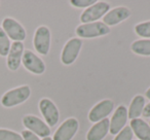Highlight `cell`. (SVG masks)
<instances>
[{
  "mask_svg": "<svg viewBox=\"0 0 150 140\" xmlns=\"http://www.w3.org/2000/svg\"><path fill=\"white\" fill-rule=\"evenodd\" d=\"M110 11V5L104 1L95 3L94 5L88 7L80 16V21L83 24L94 23L97 20L104 17Z\"/></svg>",
  "mask_w": 150,
  "mask_h": 140,
  "instance_id": "obj_3",
  "label": "cell"
},
{
  "mask_svg": "<svg viewBox=\"0 0 150 140\" xmlns=\"http://www.w3.org/2000/svg\"><path fill=\"white\" fill-rule=\"evenodd\" d=\"M149 126H150V125H149Z\"/></svg>",
  "mask_w": 150,
  "mask_h": 140,
  "instance_id": "obj_28",
  "label": "cell"
},
{
  "mask_svg": "<svg viewBox=\"0 0 150 140\" xmlns=\"http://www.w3.org/2000/svg\"><path fill=\"white\" fill-rule=\"evenodd\" d=\"M110 130V119H104L96 123L86 135V140H103Z\"/></svg>",
  "mask_w": 150,
  "mask_h": 140,
  "instance_id": "obj_15",
  "label": "cell"
},
{
  "mask_svg": "<svg viewBox=\"0 0 150 140\" xmlns=\"http://www.w3.org/2000/svg\"><path fill=\"white\" fill-rule=\"evenodd\" d=\"M33 44L35 50L40 55L48 54L50 48V31L45 26H40L36 29L34 34Z\"/></svg>",
  "mask_w": 150,
  "mask_h": 140,
  "instance_id": "obj_4",
  "label": "cell"
},
{
  "mask_svg": "<svg viewBox=\"0 0 150 140\" xmlns=\"http://www.w3.org/2000/svg\"><path fill=\"white\" fill-rule=\"evenodd\" d=\"M79 124L74 117L67 119L56 131L52 140H71L77 133Z\"/></svg>",
  "mask_w": 150,
  "mask_h": 140,
  "instance_id": "obj_9",
  "label": "cell"
},
{
  "mask_svg": "<svg viewBox=\"0 0 150 140\" xmlns=\"http://www.w3.org/2000/svg\"><path fill=\"white\" fill-rule=\"evenodd\" d=\"M131 129L140 140H150V126L141 119L131 121Z\"/></svg>",
  "mask_w": 150,
  "mask_h": 140,
  "instance_id": "obj_16",
  "label": "cell"
},
{
  "mask_svg": "<svg viewBox=\"0 0 150 140\" xmlns=\"http://www.w3.org/2000/svg\"><path fill=\"white\" fill-rule=\"evenodd\" d=\"M11 39L6 35L4 30L0 27V56H7L9 50H11Z\"/></svg>",
  "mask_w": 150,
  "mask_h": 140,
  "instance_id": "obj_19",
  "label": "cell"
},
{
  "mask_svg": "<svg viewBox=\"0 0 150 140\" xmlns=\"http://www.w3.org/2000/svg\"><path fill=\"white\" fill-rule=\"evenodd\" d=\"M146 97H147V98L150 100V88L148 89L147 91H146Z\"/></svg>",
  "mask_w": 150,
  "mask_h": 140,
  "instance_id": "obj_26",
  "label": "cell"
},
{
  "mask_svg": "<svg viewBox=\"0 0 150 140\" xmlns=\"http://www.w3.org/2000/svg\"><path fill=\"white\" fill-rule=\"evenodd\" d=\"M24 54V44L23 42L13 41L11 45V50L7 55V68L11 71H17L22 63Z\"/></svg>",
  "mask_w": 150,
  "mask_h": 140,
  "instance_id": "obj_12",
  "label": "cell"
},
{
  "mask_svg": "<svg viewBox=\"0 0 150 140\" xmlns=\"http://www.w3.org/2000/svg\"><path fill=\"white\" fill-rule=\"evenodd\" d=\"M23 124L29 131L39 137H48L50 134V129L42 119L35 115L28 114L23 117Z\"/></svg>",
  "mask_w": 150,
  "mask_h": 140,
  "instance_id": "obj_6",
  "label": "cell"
},
{
  "mask_svg": "<svg viewBox=\"0 0 150 140\" xmlns=\"http://www.w3.org/2000/svg\"><path fill=\"white\" fill-rule=\"evenodd\" d=\"M81 46L82 41L79 38H72L69 41H67L62 50V55H61V60H62L63 64H72L77 59L80 50H81Z\"/></svg>",
  "mask_w": 150,
  "mask_h": 140,
  "instance_id": "obj_7",
  "label": "cell"
},
{
  "mask_svg": "<svg viewBox=\"0 0 150 140\" xmlns=\"http://www.w3.org/2000/svg\"><path fill=\"white\" fill-rule=\"evenodd\" d=\"M145 107V99L141 95H137L135 98L132 100L129 108L127 110V114H129V119H139V117L143 112V109Z\"/></svg>",
  "mask_w": 150,
  "mask_h": 140,
  "instance_id": "obj_17",
  "label": "cell"
},
{
  "mask_svg": "<svg viewBox=\"0 0 150 140\" xmlns=\"http://www.w3.org/2000/svg\"><path fill=\"white\" fill-rule=\"evenodd\" d=\"M39 109L43 115L44 119L47 123L48 127H54L58 124L60 119V113L56 104L47 98H43L39 102Z\"/></svg>",
  "mask_w": 150,
  "mask_h": 140,
  "instance_id": "obj_8",
  "label": "cell"
},
{
  "mask_svg": "<svg viewBox=\"0 0 150 140\" xmlns=\"http://www.w3.org/2000/svg\"><path fill=\"white\" fill-rule=\"evenodd\" d=\"M22 137H23L24 140H40L37 135L32 133L29 130H24V131L22 132Z\"/></svg>",
  "mask_w": 150,
  "mask_h": 140,
  "instance_id": "obj_24",
  "label": "cell"
},
{
  "mask_svg": "<svg viewBox=\"0 0 150 140\" xmlns=\"http://www.w3.org/2000/svg\"><path fill=\"white\" fill-rule=\"evenodd\" d=\"M129 119L127 107L120 105L116 108L115 112L113 113L112 119H110V133L112 135H117L123 128L125 127V124Z\"/></svg>",
  "mask_w": 150,
  "mask_h": 140,
  "instance_id": "obj_13",
  "label": "cell"
},
{
  "mask_svg": "<svg viewBox=\"0 0 150 140\" xmlns=\"http://www.w3.org/2000/svg\"><path fill=\"white\" fill-rule=\"evenodd\" d=\"M42 140H52V138H50V137H45V138H43Z\"/></svg>",
  "mask_w": 150,
  "mask_h": 140,
  "instance_id": "obj_27",
  "label": "cell"
},
{
  "mask_svg": "<svg viewBox=\"0 0 150 140\" xmlns=\"http://www.w3.org/2000/svg\"><path fill=\"white\" fill-rule=\"evenodd\" d=\"M0 140H24L22 135L8 129H0Z\"/></svg>",
  "mask_w": 150,
  "mask_h": 140,
  "instance_id": "obj_21",
  "label": "cell"
},
{
  "mask_svg": "<svg viewBox=\"0 0 150 140\" xmlns=\"http://www.w3.org/2000/svg\"><path fill=\"white\" fill-rule=\"evenodd\" d=\"M31 95V90L29 86H21L13 90L7 91L1 97V104L4 107H13L28 100Z\"/></svg>",
  "mask_w": 150,
  "mask_h": 140,
  "instance_id": "obj_1",
  "label": "cell"
},
{
  "mask_svg": "<svg viewBox=\"0 0 150 140\" xmlns=\"http://www.w3.org/2000/svg\"><path fill=\"white\" fill-rule=\"evenodd\" d=\"M142 114H143L144 117H150V103H148L147 105H145Z\"/></svg>",
  "mask_w": 150,
  "mask_h": 140,
  "instance_id": "obj_25",
  "label": "cell"
},
{
  "mask_svg": "<svg viewBox=\"0 0 150 140\" xmlns=\"http://www.w3.org/2000/svg\"><path fill=\"white\" fill-rule=\"evenodd\" d=\"M110 33V28L102 22L82 24L76 28V34L81 38H95Z\"/></svg>",
  "mask_w": 150,
  "mask_h": 140,
  "instance_id": "obj_2",
  "label": "cell"
},
{
  "mask_svg": "<svg viewBox=\"0 0 150 140\" xmlns=\"http://www.w3.org/2000/svg\"><path fill=\"white\" fill-rule=\"evenodd\" d=\"M131 48L140 56H150V39H141L133 42Z\"/></svg>",
  "mask_w": 150,
  "mask_h": 140,
  "instance_id": "obj_18",
  "label": "cell"
},
{
  "mask_svg": "<svg viewBox=\"0 0 150 140\" xmlns=\"http://www.w3.org/2000/svg\"><path fill=\"white\" fill-rule=\"evenodd\" d=\"M131 16V11L127 7L119 6L115 7V9L109 11L106 15L103 18V22L105 25L109 26H114L116 24L120 23V22L127 20V18Z\"/></svg>",
  "mask_w": 150,
  "mask_h": 140,
  "instance_id": "obj_14",
  "label": "cell"
},
{
  "mask_svg": "<svg viewBox=\"0 0 150 140\" xmlns=\"http://www.w3.org/2000/svg\"><path fill=\"white\" fill-rule=\"evenodd\" d=\"M22 63L28 71L34 74H42L45 71V65L43 61L29 50H24Z\"/></svg>",
  "mask_w": 150,
  "mask_h": 140,
  "instance_id": "obj_10",
  "label": "cell"
},
{
  "mask_svg": "<svg viewBox=\"0 0 150 140\" xmlns=\"http://www.w3.org/2000/svg\"><path fill=\"white\" fill-rule=\"evenodd\" d=\"M95 3H97L96 0H72L71 1V4L75 7H82V9H86V7H90L92 5H94Z\"/></svg>",
  "mask_w": 150,
  "mask_h": 140,
  "instance_id": "obj_23",
  "label": "cell"
},
{
  "mask_svg": "<svg viewBox=\"0 0 150 140\" xmlns=\"http://www.w3.org/2000/svg\"><path fill=\"white\" fill-rule=\"evenodd\" d=\"M114 108V103L112 100H103L96 104L88 113V119L93 123H98L102 119H106Z\"/></svg>",
  "mask_w": 150,
  "mask_h": 140,
  "instance_id": "obj_11",
  "label": "cell"
},
{
  "mask_svg": "<svg viewBox=\"0 0 150 140\" xmlns=\"http://www.w3.org/2000/svg\"><path fill=\"white\" fill-rule=\"evenodd\" d=\"M135 32L143 38H150V21L138 24L135 27Z\"/></svg>",
  "mask_w": 150,
  "mask_h": 140,
  "instance_id": "obj_20",
  "label": "cell"
},
{
  "mask_svg": "<svg viewBox=\"0 0 150 140\" xmlns=\"http://www.w3.org/2000/svg\"><path fill=\"white\" fill-rule=\"evenodd\" d=\"M133 131L131 127H125L114 138V140H132L133 139Z\"/></svg>",
  "mask_w": 150,
  "mask_h": 140,
  "instance_id": "obj_22",
  "label": "cell"
},
{
  "mask_svg": "<svg viewBox=\"0 0 150 140\" xmlns=\"http://www.w3.org/2000/svg\"><path fill=\"white\" fill-rule=\"evenodd\" d=\"M2 28L9 39L22 42L26 38V30L18 21L13 18H5L2 21Z\"/></svg>",
  "mask_w": 150,
  "mask_h": 140,
  "instance_id": "obj_5",
  "label": "cell"
}]
</instances>
